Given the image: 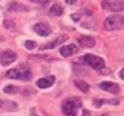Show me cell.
<instances>
[{"mask_svg":"<svg viewBox=\"0 0 124 116\" xmlns=\"http://www.w3.org/2000/svg\"><path fill=\"white\" fill-rule=\"evenodd\" d=\"M81 107V99L79 97H70L62 104V112L66 116H76L78 109Z\"/></svg>","mask_w":124,"mask_h":116,"instance_id":"cell-1","label":"cell"},{"mask_svg":"<svg viewBox=\"0 0 124 116\" xmlns=\"http://www.w3.org/2000/svg\"><path fill=\"white\" fill-rule=\"evenodd\" d=\"M105 29L108 31L121 30L124 27V16L122 15H110L105 19Z\"/></svg>","mask_w":124,"mask_h":116,"instance_id":"cell-2","label":"cell"},{"mask_svg":"<svg viewBox=\"0 0 124 116\" xmlns=\"http://www.w3.org/2000/svg\"><path fill=\"white\" fill-rule=\"evenodd\" d=\"M7 77L15 80H30L31 72L26 66H22L18 68H11L7 72Z\"/></svg>","mask_w":124,"mask_h":116,"instance_id":"cell-3","label":"cell"},{"mask_svg":"<svg viewBox=\"0 0 124 116\" xmlns=\"http://www.w3.org/2000/svg\"><path fill=\"white\" fill-rule=\"evenodd\" d=\"M83 60H84V63L88 65V66H90L91 68H93V70H101V68L105 67V62L102 58L98 56H94V55H91V54H88L85 56H83Z\"/></svg>","mask_w":124,"mask_h":116,"instance_id":"cell-4","label":"cell"},{"mask_svg":"<svg viewBox=\"0 0 124 116\" xmlns=\"http://www.w3.org/2000/svg\"><path fill=\"white\" fill-rule=\"evenodd\" d=\"M101 8L108 11L124 10V0H102Z\"/></svg>","mask_w":124,"mask_h":116,"instance_id":"cell-5","label":"cell"},{"mask_svg":"<svg viewBox=\"0 0 124 116\" xmlns=\"http://www.w3.org/2000/svg\"><path fill=\"white\" fill-rule=\"evenodd\" d=\"M16 60V54L11 50H6L0 55V63L2 66H8Z\"/></svg>","mask_w":124,"mask_h":116,"instance_id":"cell-6","label":"cell"},{"mask_svg":"<svg viewBox=\"0 0 124 116\" xmlns=\"http://www.w3.org/2000/svg\"><path fill=\"white\" fill-rule=\"evenodd\" d=\"M67 39L68 38H67L66 34H60V35H58V37L56 38V39H54L53 41H50V42H48V43L43 45L40 49H41V50H46V49H54V48H56L57 46H59V45H62L63 42H65Z\"/></svg>","mask_w":124,"mask_h":116,"instance_id":"cell-7","label":"cell"},{"mask_svg":"<svg viewBox=\"0 0 124 116\" xmlns=\"http://www.w3.org/2000/svg\"><path fill=\"white\" fill-rule=\"evenodd\" d=\"M99 88L102 89L104 91H107L109 93H113V94H117L120 92V86L118 84L114 82H108V81H105V82H101L99 84Z\"/></svg>","mask_w":124,"mask_h":116,"instance_id":"cell-8","label":"cell"},{"mask_svg":"<svg viewBox=\"0 0 124 116\" xmlns=\"http://www.w3.org/2000/svg\"><path fill=\"white\" fill-rule=\"evenodd\" d=\"M34 32L41 37H48L49 34L51 33V27L49 26L46 23H38L34 25Z\"/></svg>","mask_w":124,"mask_h":116,"instance_id":"cell-9","label":"cell"},{"mask_svg":"<svg viewBox=\"0 0 124 116\" xmlns=\"http://www.w3.org/2000/svg\"><path fill=\"white\" fill-rule=\"evenodd\" d=\"M78 47L74 45H68V46H65L63 48H60L59 53L62 56L64 57H68V56H72V55H75L78 53Z\"/></svg>","mask_w":124,"mask_h":116,"instance_id":"cell-10","label":"cell"},{"mask_svg":"<svg viewBox=\"0 0 124 116\" xmlns=\"http://www.w3.org/2000/svg\"><path fill=\"white\" fill-rule=\"evenodd\" d=\"M55 82V76L51 75V76H49V77H43V79H40L37 81V85L39 88H41V89H46V88H49V86H51Z\"/></svg>","mask_w":124,"mask_h":116,"instance_id":"cell-11","label":"cell"},{"mask_svg":"<svg viewBox=\"0 0 124 116\" xmlns=\"http://www.w3.org/2000/svg\"><path fill=\"white\" fill-rule=\"evenodd\" d=\"M79 43L84 48H93L96 45V40L92 37H81L79 39Z\"/></svg>","mask_w":124,"mask_h":116,"instance_id":"cell-12","label":"cell"},{"mask_svg":"<svg viewBox=\"0 0 124 116\" xmlns=\"http://www.w3.org/2000/svg\"><path fill=\"white\" fill-rule=\"evenodd\" d=\"M63 7L60 6V5H54L53 7L50 8V10H49V15L50 16H54V17H57V16H60L63 14Z\"/></svg>","mask_w":124,"mask_h":116,"instance_id":"cell-13","label":"cell"},{"mask_svg":"<svg viewBox=\"0 0 124 116\" xmlns=\"http://www.w3.org/2000/svg\"><path fill=\"white\" fill-rule=\"evenodd\" d=\"M26 10L27 7H25L24 5L18 4V2H13L8 7V11H26Z\"/></svg>","mask_w":124,"mask_h":116,"instance_id":"cell-14","label":"cell"},{"mask_svg":"<svg viewBox=\"0 0 124 116\" xmlns=\"http://www.w3.org/2000/svg\"><path fill=\"white\" fill-rule=\"evenodd\" d=\"M74 84H75L76 88L80 89L82 92H86V91L89 90V84L86 82H84V81H82V80H76L75 82H74Z\"/></svg>","mask_w":124,"mask_h":116,"instance_id":"cell-15","label":"cell"},{"mask_svg":"<svg viewBox=\"0 0 124 116\" xmlns=\"http://www.w3.org/2000/svg\"><path fill=\"white\" fill-rule=\"evenodd\" d=\"M4 27L5 29H7L9 31H13V32H15L16 31V24L13 21L10 19H5L4 21Z\"/></svg>","mask_w":124,"mask_h":116,"instance_id":"cell-16","label":"cell"},{"mask_svg":"<svg viewBox=\"0 0 124 116\" xmlns=\"http://www.w3.org/2000/svg\"><path fill=\"white\" fill-rule=\"evenodd\" d=\"M4 91L8 94H16L19 91V88H17L15 85H7L4 89Z\"/></svg>","mask_w":124,"mask_h":116,"instance_id":"cell-17","label":"cell"},{"mask_svg":"<svg viewBox=\"0 0 124 116\" xmlns=\"http://www.w3.org/2000/svg\"><path fill=\"white\" fill-rule=\"evenodd\" d=\"M25 47H26V49H29V50H32V49L37 48V42L27 40V41H25Z\"/></svg>","mask_w":124,"mask_h":116,"instance_id":"cell-18","label":"cell"},{"mask_svg":"<svg viewBox=\"0 0 124 116\" xmlns=\"http://www.w3.org/2000/svg\"><path fill=\"white\" fill-rule=\"evenodd\" d=\"M31 2H34V4H39L42 5V6H46L47 4H49V0H30Z\"/></svg>","mask_w":124,"mask_h":116,"instance_id":"cell-19","label":"cell"},{"mask_svg":"<svg viewBox=\"0 0 124 116\" xmlns=\"http://www.w3.org/2000/svg\"><path fill=\"white\" fill-rule=\"evenodd\" d=\"M71 17H72V19H74L75 22H78L80 19V17H81V15H80V14H72Z\"/></svg>","mask_w":124,"mask_h":116,"instance_id":"cell-20","label":"cell"},{"mask_svg":"<svg viewBox=\"0 0 124 116\" xmlns=\"http://www.w3.org/2000/svg\"><path fill=\"white\" fill-rule=\"evenodd\" d=\"M65 2L67 5H74L76 2V0H65Z\"/></svg>","mask_w":124,"mask_h":116,"instance_id":"cell-21","label":"cell"},{"mask_svg":"<svg viewBox=\"0 0 124 116\" xmlns=\"http://www.w3.org/2000/svg\"><path fill=\"white\" fill-rule=\"evenodd\" d=\"M120 77H121V79H122V80H124V68H123V70H122V71L120 72Z\"/></svg>","mask_w":124,"mask_h":116,"instance_id":"cell-22","label":"cell"},{"mask_svg":"<svg viewBox=\"0 0 124 116\" xmlns=\"http://www.w3.org/2000/svg\"><path fill=\"white\" fill-rule=\"evenodd\" d=\"M31 116H38V115H37L34 112H32V113H31Z\"/></svg>","mask_w":124,"mask_h":116,"instance_id":"cell-23","label":"cell"},{"mask_svg":"<svg viewBox=\"0 0 124 116\" xmlns=\"http://www.w3.org/2000/svg\"><path fill=\"white\" fill-rule=\"evenodd\" d=\"M102 116H109V115H102Z\"/></svg>","mask_w":124,"mask_h":116,"instance_id":"cell-24","label":"cell"}]
</instances>
